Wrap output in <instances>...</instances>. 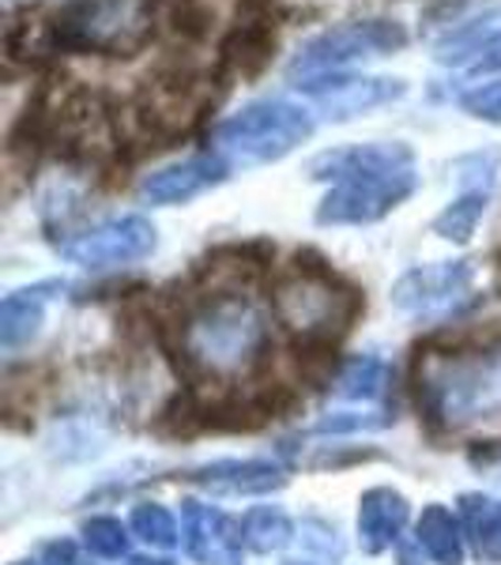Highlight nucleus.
<instances>
[{"instance_id":"f257e3e1","label":"nucleus","mask_w":501,"mask_h":565,"mask_svg":"<svg viewBox=\"0 0 501 565\" xmlns=\"http://www.w3.org/2000/svg\"><path fill=\"white\" fill-rule=\"evenodd\" d=\"M218 279H207L196 295L181 302L174 317V354L185 373L200 385H238L249 381L271 354V324L276 313L260 302L257 290L245 282L249 264H207Z\"/></svg>"},{"instance_id":"f03ea898","label":"nucleus","mask_w":501,"mask_h":565,"mask_svg":"<svg viewBox=\"0 0 501 565\" xmlns=\"http://www.w3.org/2000/svg\"><path fill=\"white\" fill-rule=\"evenodd\" d=\"M309 178L324 181L328 193L317 204V226H370L415 196V151L399 140L351 143L321 151L309 162Z\"/></svg>"},{"instance_id":"7ed1b4c3","label":"nucleus","mask_w":501,"mask_h":565,"mask_svg":"<svg viewBox=\"0 0 501 565\" xmlns=\"http://www.w3.org/2000/svg\"><path fill=\"white\" fill-rule=\"evenodd\" d=\"M418 412L441 430L501 418V343L476 351H426L415 366Z\"/></svg>"},{"instance_id":"20e7f679","label":"nucleus","mask_w":501,"mask_h":565,"mask_svg":"<svg viewBox=\"0 0 501 565\" xmlns=\"http://www.w3.org/2000/svg\"><path fill=\"white\" fill-rule=\"evenodd\" d=\"M362 298L343 276H335L313 253H298L284 276L271 287V313L306 348H332L348 328L359 321Z\"/></svg>"},{"instance_id":"39448f33","label":"nucleus","mask_w":501,"mask_h":565,"mask_svg":"<svg viewBox=\"0 0 501 565\" xmlns=\"http://www.w3.org/2000/svg\"><path fill=\"white\" fill-rule=\"evenodd\" d=\"M223 84L218 72H200L185 61L162 65L154 76L143 79V87L132 95L129 103V132L140 136L151 148H167V143L181 140L212 114L218 90Z\"/></svg>"},{"instance_id":"423d86ee","label":"nucleus","mask_w":501,"mask_h":565,"mask_svg":"<svg viewBox=\"0 0 501 565\" xmlns=\"http://www.w3.org/2000/svg\"><path fill=\"white\" fill-rule=\"evenodd\" d=\"M313 109L290 98H257L238 114L223 117L212 129V151L231 170L238 167H268L287 159L313 136Z\"/></svg>"},{"instance_id":"0eeeda50","label":"nucleus","mask_w":501,"mask_h":565,"mask_svg":"<svg viewBox=\"0 0 501 565\" xmlns=\"http://www.w3.org/2000/svg\"><path fill=\"white\" fill-rule=\"evenodd\" d=\"M159 0H65L53 8L57 53L136 57L151 42Z\"/></svg>"},{"instance_id":"6e6552de","label":"nucleus","mask_w":501,"mask_h":565,"mask_svg":"<svg viewBox=\"0 0 501 565\" xmlns=\"http://www.w3.org/2000/svg\"><path fill=\"white\" fill-rule=\"evenodd\" d=\"M407 45V26L385 15H370V20H348L335 23L328 31L313 34L298 45V53L290 57L287 76L290 84L309 76H324V72H348L359 61L370 57H388Z\"/></svg>"},{"instance_id":"1a4fd4ad","label":"nucleus","mask_w":501,"mask_h":565,"mask_svg":"<svg viewBox=\"0 0 501 565\" xmlns=\"http://www.w3.org/2000/svg\"><path fill=\"white\" fill-rule=\"evenodd\" d=\"M154 245H159V231H154L151 218L129 212V215L103 218V223L87 226L84 234H72L61 245V257L84 271H114L148 260Z\"/></svg>"},{"instance_id":"9d476101","label":"nucleus","mask_w":501,"mask_h":565,"mask_svg":"<svg viewBox=\"0 0 501 565\" xmlns=\"http://www.w3.org/2000/svg\"><path fill=\"white\" fill-rule=\"evenodd\" d=\"M279 26L284 20L271 0H245L218 45L215 72L223 76V84L226 79H257L268 72L279 50Z\"/></svg>"},{"instance_id":"9b49d317","label":"nucleus","mask_w":501,"mask_h":565,"mask_svg":"<svg viewBox=\"0 0 501 565\" xmlns=\"http://www.w3.org/2000/svg\"><path fill=\"white\" fill-rule=\"evenodd\" d=\"M302 98L313 103V114L324 121H354L370 109L393 106L407 95V84L396 76H354V72H324L290 84Z\"/></svg>"},{"instance_id":"f8f14e48","label":"nucleus","mask_w":501,"mask_h":565,"mask_svg":"<svg viewBox=\"0 0 501 565\" xmlns=\"http://www.w3.org/2000/svg\"><path fill=\"white\" fill-rule=\"evenodd\" d=\"M471 287H476L471 260L418 264L393 282V306L412 317H449L471 298Z\"/></svg>"},{"instance_id":"ddd939ff","label":"nucleus","mask_w":501,"mask_h":565,"mask_svg":"<svg viewBox=\"0 0 501 565\" xmlns=\"http://www.w3.org/2000/svg\"><path fill=\"white\" fill-rule=\"evenodd\" d=\"M181 546L193 565H242V524L207 501H181Z\"/></svg>"},{"instance_id":"4468645a","label":"nucleus","mask_w":501,"mask_h":565,"mask_svg":"<svg viewBox=\"0 0 501 565\" xmlns=\"http://www.w3.org/2000/svg\"><path fill=\"white\" fill-rule=\"evenodd\" d=\"M434 61L457 72H501V4L482 8L471 20H460L457 26L434 42Z\"/></svg>"},{"instance_id":"2eb2a0df","label":"nucleus","mask_w":501,"mask_h":565,"mask_svg":"<svg viewBox=\"0 0 501 565\" xmlns=\"http://www.w3.org/2000/svg\"><path fill=\"white\" fill-rule=\"evenodd\" d=\"M226 178H231V167H226L215 151H204V154H189V159L143 174V181L136 185V196L151 207H174V204H189V200L212 193Z\"/></svg>"},{"instance_id":"dca6fc26","label":"nucleus","mask_w":501,"mask_h":565,"mask_svg":"<svg viewBox=\"0 0 501 565\" xmlns=\"http://www.w3.org/2000/svg\"><path fill=\"white\" fill-rule=\"evenodd\" d=\"M185 482L207 490V494H223V498H260V494H276L287 487V468L279 460H264V457H245V460H212L189 468Z\"/></svg>"},{"instance_id":"f3484780","label":"nucleus","mask_w":501,"mask_h":565,"mask_svg":"<svg viewBox=\"0 0 501 565\" xmlns=\"http://www.w3.org/2000/svg\"><path fill=\"white\" fill-rule=\"evenodd\" d=\"M412 524V501L396 487H370L359 498V546L366 554H385L399 546Z\"/></svg>"},{"instance_id":"a211bd4d","label":"nucleus","mask_w":501,"mask_h":565,"mask_svg":"<svg viewBox=\"0 0 501 565\" xmlns=\"http://www.w3.org/2000/svg\"><path fill=\"white\" fill-rule=\"evenodd\" d=\"M61 290H65L61 279H42V282H31V287H20V290H12V295H4V302H0V348L8 354H15L31 340H39V332L45 324V309H50V302Z\"/></svg>"},{"instance_id":"6ab92c4d","label":"nucleus","mask_w":501,"mask_h":565,"mask_svg":"<svg viewBox=\"0 0 501 565\" xmlns=\"http://www.w3.org/2000/svg\"><path fill=\"white\" fill-rule=\"evenodd\" d=\"M415 543L423 546V554L434 565H463V558H468V535H463L460 513H452L441 501H434V505H426L418 513Z\"/></svg>"},{"instance_id":"aec40b11","label":"nucleus","mask_w":501,"mask_h":565,"mask_svg":"<svg viewBox=\"0 0 501 565\" xmlns=\"http://www.w3.org/2000/svg\"><path fill=\"white\" fill-rule=\"evenodd\" d=\"M457 513L471 551L482 562H501V498L482 494V490H468V494H460Z\"/></svg>"},{"instance_id":"412c9836","label":"nucleus","mask_w":501,"mask_h":565,"mask_svg":"<svg viewBox=\"0 0 501 565\" xmlns=\"http://www.w3.org/2000/svg\"><path fill=\"white\" fill-rule=\"evenodd\" d=\"M388 381H393V366L377 354H354V359L340 362L332 377V392L340 399H351V404H373L388 392Z\"/></svg>"},{"instance_id":"4be33fe9","label":"nucleus","mask_w":501,"mask_h":565,"mask_svg":"<svg viewBox=\"0 0 501 565\" xmlns=\"http://www.w3.org/2000/svg\"><path fill=\"white\" fill-rule=\"evenodd\" d=\"M242 543L253 554H279L298 543V524L279 505H253L242 516Z\"/></svg>"},{"instance_id":"5701e85b","label":"nucleus","mask_w":501,"mask_h":565,"mask_svg":"<svg viewBox=\"0 0 501 565\" xmlns=\"http://www.w3.org/2000/svg\"><path fill=\"white\" fill-rule=\"evenodd\" d=\"M487 204H490V189H463L445 212L434 215L430 231L452 245H468L476 226L482 223V215H487Z\"/></svg>"},{"instance_id":"b1692460","label":"nucleus","mask_w":501,"mask_h":565,"mask_svg":"<svg viewBox=\"0 0 501 565\" xmlns=\"http://www.w3.org/2000/svg\"><path fill=\"white\" fill-rule=\"evenodd\" d=\"M129 527L136 540L148 543L151 551H174L181 543V521L162 501H140V505H132Z\"/></svg>"},{"instance_id":"393cba45","label":"nucleus","mask_w":501,"mask_h":565,"mask_svg":"<svg viewBox=\"0 0 501 565\" xmlns=\"http://www.w3.org/2000/svg\"><path fill=\"white\" fill-rule=\"evenodd\" d=\"M79 540H84V551L95 554V558L121 562L129 558L132 527L121 524L117 516H87L84 527H79Z\"/></svg>"},{"instance_id":"a878e982","label":"nucleus","mask_w":501,"mask_h":565,"mask_svg":"<svg viewBox=\"0 0 501 565\" xmlns=\"http://www.w3.org/2000/svg\"><path fill=\"white\" fill-rule=\"evenodd\" d=\"M396 415L388 412H332L324 418H317L313 426H309V434L317 437H343V434H370V430H385V426H393Z\"/></svg>"},{"instance_id":"bb28decb","label":"nucleus","mask_w":501,"mask_h":565,"mask_svg":"<svg viewBox=\"0 0 501 565\" xmlns=\"http://www.w3.org/2000/svg\"><path fill=\"white\" fill-rule=\"evenodd\" d=\"M298 543H302V551L317 562H340L343 558L340 527H335L332 521H324V516H306V521L298 524Z\"/></svg>"},{"instance_id":"cd10ccee","label":"nucleus","mask_w":501,"mask_h":565,"mask_svg":"<svg viewBox=\"0 0 501 565\" xmlns=\"http://www.w3.org/2000/svg\"><path fill=\"white\" fill-rule=\"evenodd\" d=\"M460 109L482 125H501V79H487L460 95Z\"/></svg>"},{"instance_id":"c85d7f7f","label":"nucleus","mask_w":501,"mask_h":565,"mask_svg":"<svg viewBox=\"0 0 501 565\" xmlns=\"http://www.w3.org/2000/svg\"><path fill=\"white\" fill-rule=\"evenodd\" d=\"M79 558V551L72 543H50L45 551L39 554V558H23V562H12V565H76Z\"/></svg>"},{"instance_id":"c756f323","label":"nucleus","mask_w":501,"mask_h":565,"mask_svg":"<svg viewBox=\"0 0 501 565\" xmlns=\"http://www.w3.org/2000/svg\"><path fill=\"white\" fill-rule=\"evenodd\" d=\"M418 554H423V546H399L396 551V565H423V558H418Z\"/></svg>"},{"instance_id":"7c9ffc66","label":"nucleus","mask_w":501,"mask_h":565,"mask_svg":"<svg viewBox=\"0 0 501 565\" xmlns=\"http://www.w3.org/2000/svg\"><path fill=\"white\" fill-rule=\"evenodd\" d=\"M129 565H178L174 558H154V554H136L129 558Z\"/></svg>"},{"instance_id":"2f4dec72","label":"nucleus","mask_w":501,"mask_h":565,"mask_svg":"<svg viewBox=\"0 0 501 565\" xmlns=\"http://www.w3.org/2000/svg\"><path fill=\"white\" fill-rule=\"evenodd\" d=\"M490 471H494V482H498V490H501V463H494Z\"/></svg>"},{"instance_id":"473e14b6","label":"nucleus","mask_w":501,"mask_h":565,"mask_svg":"<svg viewBox=\"0 0 501 565\" xmlns=\"http://www.w3.org/2000/svg\"><path fill=\"white\" fill-rule=\"evenodd\" d=\"M287 565H306V562H287Z\"/></svg>"}]
</instances>
